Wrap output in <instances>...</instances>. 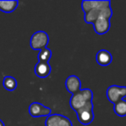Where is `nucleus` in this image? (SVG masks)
<instances>
[{"mask_svg":"<svg viewBox=\"0 0 126 126\" xmlns=\"http://www.w3.org/2000/svg\"><path fill=\"white\" fill-rule=\"evenodd\" d=\"M51 57V49L45 48V49L40 50L38 54V61L41 62H48Z\"/></svg>","mask_w":126,"mask_h":126,"instance_id":"obj_15","label":"nucleus"},{"mask_svg":"<svg viewBox=\"0 0 126 126\" xmlns=\"http://www.w3.org/2000/svg\"><path fill=\"white\" fill-rule=\"evenodd\" d=\"M18 3L17 0H0V10L4 13H10L17 8Z\"/></svg>","mask_w":126,"mask_h":126,"instance_id":"obj_11","label":"nucleus"},{"mask_svg":"<svg viewBox=\"0 0 126 126\" xmlns=\"http://www.w3.org/2000/svg\"><path fill=\"white\" fill-rule=\"evenodd\" d=\"M0 126H5L4 125V123H3V122L2 121L1 119H0Z\"/></svg>","mask_w":126,"mask_h":126,"instance_id":"obj_17","label":"nucleus"},{"mask_svg":"<svg viewBox=\"0 0 126 126\" xmlns=\"http://www.w3.org/2000/svg\"><path fill=\"white\" fill-rule=\"evenodd\" d=\"M113 111L114 113L118 117H125L126 116V100H122L117 102L113 104Z\"/></svg>","mask_w":126,"mask_h":126,"instance_id":"obj_12","label":"nucleus"},{"mask_svg":"<svg viewBox=\"0 0 126 126\" xmlns=\"http://www.w3.org/2000/svg\"><path fill=\"white\" fill-rule=\"evenodd\" d=\"M81 9L84 12V22L93 24L97 19L106 17L111 19L112 10L111 8V1H88L81 2Z\"/></svg>","mask_w":126,"mask_h":126,"instance_id":"obj_1","label":"nucleus"},{"mask_svg":"<svg viewBox=\"0 0 126 126\" xmlns=\"http://www.w3.org/2000/svg\"><path fill=\"white\" fill-rule=\"evenodd\" d=\"M28 112L33 118L48 117L51 114V110L39 102H33L28 107Z\"/></svg>","mask_w":126,"mask_h":126,"instance_id":"obj_6","label":"nucleus"},{"mask_svg":"<svg viewBox=\"0 0 126 126\" xmlns=\"http://www.w3.org/2000/svg\"><path fill=\"white\" fill-rule=\"evenodd\" d=\"M93 25L95 33L98 35H103L109 31L110 28H111V22H110L109 18L100 17L94 23Z\"/></svg>","mask_w":126,"mask_h":126,"instance_id":"obj_7","label":"nucleus"},{"mask_svg":"<svg viewBox=\"0 0 126 126\" xmlns=\"http://www.w3.org/2000/svg\"><path fill=\"white\" fill-rule=\"evenodd\" d=\"M93 92L89 88L81 89L75 94H72L70 99V105L75 111L82 108L88 102L93 100Z\"/></svg>","mask_w":126,"mask_h":126,"instance_id":"obj_2","label":"nucleus"},{"mask_svg":"<svg viewBox=\"0 0 126 126\" xmlns=\"http://www.w3.org/2000/svg\"><path fill=\"white\" fill-rule=\"evenodd\" d=\"M51 67L48 62H41L39 61L34 67V74L39 78H47L51 74Z\"/></svg>","mask_w":126,"mask_h":126,"instance_id":"obj_9","label":"nucleus"},{"mask_svg":"<svg viewBox=\"0 0 126 126\" xmlns=\"http://www.w3.org/2000/svg\"><path fill=\"white\" fill-rule=\"evenodd\" d=\"M58 126H72V123L67 117L63 116V118H62V119H61V122H60Z\"/></svg>","mask_w":126,"mask_h":126,"instance_id":"obj_16","label":"nucleus"},{"mask_svg":"<svg viewBox=\"0 0 126 126\" xmlns=\"http://www.w3.org/2000/svg\"><path fill=\"white\" fill-rule=\"evenodd\" d=\"M66 90L71 94H75L81 90V80L76 75H70L65 80Z\"/></svg>","mask_w":126,"mask_h":126,"instance_id":"obj_8","label":"nucleus"},{"mask_svg":"<svg viewBox=\"0 0 126 126\" xmlns=\"http://www.w3.org/2000/svg\"><path fill=\"white\" fill-rule=\"evenodd\" d=\"M63 118V115L61 114H51L50 116L47 117V119L45 121L46 126H58Z\"/></svg>","mask_w":126,"mask_h":126,"instance_id":"obj_14","label":"nucleus"},{"mask_svg":"<svg viewBox=\"0 0 126 126\" xmlns=\"http://www.w3.org/2000/svg\"><path fill=\"white\" fill-rule=\"evenodd\" d=\"M96 61L99 65L106 67L111 63L112 55L109 51L106 50V49H100L96 54Z\"/></svg>","mask_w":126,"mask_h":126,"instance_id":"obj_10","label":"nucleus"},{"mask_svg":"<svg viewBox=\"0 0 126 126\" xmlns=\"http://www.w3.org/2000/svg\"><path fill=\"white\" fill-rule=\"evenodd\" d=\"M106 94L108 100L114 104L126 97V86H117V85L110 86L106 89Z\"/></svg>","mask_w":126,"mask_h":126,"instance_id":"obj_5","label":"nucleus"},{"mask_svg":"<svg viewBox=\"0 0 126 126\" xmlns=\"http://www.w3.org/2000/svg\"><path fill=\"white\" fill-rule=\"evenodd\" d=\"M49 42V36L43 30L36 31L32 35L30 39V47L33 50H41L47 48Z\"/></svg>","mask_w":126,"mask_h":126,"instance_id":"obj_3","label":"nucleus"},{"mask_svg":"<svg viewBox=\"0 0 126 126\" xmlns=\"http://www.w3.org/2000/svg\"><path fill=\"white\" fill-rule=\"evenodd\" d=\"M94 104L93 102H88L85 104L82 108L76 111L77 115V119L81 125H88L93 122L94 118Z\"/></svg>","mask_w":126,"mask_h":126,"instance_id":"obj_4","label":"nucleus"},{"mask_svg":"<svg viewBox=\"0 0 126 126\" xmlns=\"http://www.w3.org/2000/svg\"><path fill=\"white\" fill-rule=\"evenodd\" d=\"M3 86L7 91H14L17 86V81L14 77L5 76L3 80Z\"/></svg>","mask_w":126,"mask_h":126,"instance_id":"obj_13","label":"nucleus"}]
</instances>
